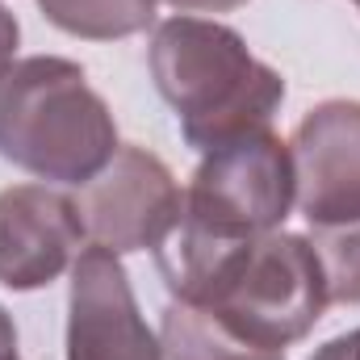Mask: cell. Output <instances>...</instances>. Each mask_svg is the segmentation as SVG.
<instances>
[{
  "mask_svg": "<svg viewBox=\"0 0 360 360\" xmlns=\"http://www.w3.org/2000/svg\"><path fill=\"white\" fill-rule=\"evenodd\" d=\"M160 96L176 109L180 134L201 155L269 130L276 105L285 101V80L260 63L243 34L205 17H172L155 30L147 51Z\"/></svg>",
  "mask_w": 360,
  "mask_h": 360,
  "instance_id": "6da1fadb",
  "label": "cell"
},
{
  "mask_svg": "<svg viewBox=\"0 0 360 360\" xmlns=\"http://www.w3.org/2000/svg\"><path fill=\"white\" fill-rule=\"evenodd\" d=\"M0 155L59 184H89L117 155L113 113L80 63L34 55L0 72Z\"/></svg>",
  "mask_w": 360,
  "mask_h": 360,
  "instance_id": "7a4b0ae2",
  "label": "cell"
},
{
  "mask_svg": "<svg viewBox=\"0 0 360 360\" xmlns=\"http://www.w3.org/2000/svg\"><path fill=\"white\" fill-rule=\"evenodd\" d=\"M188 302L269 352L306 340L331 306L310 239L289 231H269L226 252Z\"/></svg>",
  "mask_w": 360,
  "mask_h": 360,
  "instance_id": "3957f363",
  "label": "cell"
},
{
  "mask_svg": "<svg viewBox=\"0 0 360 360\" xmlns=\"http://www.w3.org/2000/svg\"><path fill=\"white\" fill-rule=\"evenodd\" d=\"M293 160L289 143L272 130H252L201 160L168 239L197 248H235L281 231L293 210Z\"/></svg>",
  "mask_w": 360,
  "mask_h": 360,
  "instance_id": "277c9868",
  "label": "cell"
},
{
  "mask_svg": "<svg viewBox=\"0 0 360 360\" xmlns=\"http://www.w3.org/2000/svg\"><path fill=\"white\" fill-rule=\"evenodd\" d=\"M80 222L96 248H109L113 256L126 252H155L180 222L176 176L160 155L147 147H117V155L80 184Z\"/></svg>",
  "mask_w": 360,
  "mask_h": 360,
  "instance_id": "5b68a950",
  "label": "cell"
},
{
  "mask_svg": "<svg viewBox=\"0 0 360 360\" xmlns=\"http://www.w3.org/2000/svg\"><path fill=\"white\" fill-rule=\"evenodd\" d=\"M293 205L310 226H340L360 218V101L314 105L293 139Z\"/></svg>",
  "mask_w": 360,
  "mask_h": 360,
  "instance_id": "8992f818",
  "label": "cell"
},
{
  "mask_svg": "<svg viewBox=\"0 0 360 360\" xmlns=\"http://www.w3.org/2000/svg\"><path fill=\"white\" fill-rule=\"evenodd\" d=\"M68 360H160V340L139 314L122 260L96 243L72 264Z\"/></svg>",
  "mask_w": 360,
  "mask_h": 360,
  "instance_id": "52a82bcc",
  "label": "cell"
},
{
  "mask_svg": "<svg viewBox=\"0 0 360 360\" xmlns=\"http://www.w3.org/2000/svg\"><path fill=\"white\" fill-rule=\"evenodd\" d=\"M76 197L46 184H13L0 193V285L30 293L76 264L84 252Z\"/></svg>",
  "mask_w": 360,
  "mask_h": 360,
  "instance_id": "ba28073f",
  "label": "cell"
},
{
  "mask_svg": "<svg viewBox=\"0 0 360 360\" xmlns=\"http://www.w3.org/2000/svg\"><path fill=\"white\" fill-rule=\"evenodd\" d=\"M160 360H285V352L256 348L222 327L210 310L172 297L160 323Z\"/></svg>",
  "mask_w": 360,
  "mask_h": 360,
  "instance_id": "9c48e42d",
  "label": "cell"
},
{
  "mask_svg": "<svg viewBox=\"0 0 360 360\" xmlns=\"http://www.w3.org/2000/svg\"><path fill=\"white\" fill-rule=\"evenodd\" d=\"M160 0H38L51 25H59L72 38L89 42H113L143 34L155 21Z\"/></svg>",
  "mask_w": 360,
  "mask_h": 360,
  "instance_id": "30bf717a",
  "label": "cell"
},
{
  "mask_svg": "<svg viewBox=\"0 0 360 360\" xmlns=\"http://www.w3.org/2000/svg\"><path fill=\"white\" fill-rule=\"evenodd\" d=\"M310 248L323 269L327 302L360 306V218L340 226H310Z\"/></svg>",
  "mask_w": 360,
  "mask_h": 360,
  "instance_id": "8fae6325",
  "label": "cell"
},
{
  "mask_svg": "<svg viewBox=\"0 0 360 360\" xmlns=\"http://www.w3.org/2000/svg\"><path fill=\"white\" fill-rule=\"evenodd\" d=\"M17 38H21V30H17V17L0 4V72L13 63V55H17Z\"/></svg>",
  "mask_w": 360,
  "mask_h": 360,
  "instance_id": "7c38bea8",
  "label": "cell"
},
{
  "mask_svg": "<svg viewBox=\"0 0 360 360\" xmlns=\"http://www.w3.org/2000/svg\"><path fill=\"white\" fill-rule=\"evenodd\" d=\"M327 360H360V327L356 331H348V335H340V340H331L327 348H319Z\"/></svg>",
  "mask_w": 360,
  "mask_h": 360,
  "instance_id": "4fadbf2b",
  "label": "cell"
},
{
  "mask_svg": "<svg viewBox=\"0 0 360 360\" xmlns=\"http://www.w3.org/2000/svg\"><path fill=\"white\" fill-rule=\"evenodd\" d=\"M176 13H231V8H239V4H248V0H168Z\"/></svg>",
  "mask_w": 360,
  "mask_h": 360,
  "instance_id": "5bb4252c",
  "label": "cell"
},
{
  "mask_svg": "<svg viewBox=\"0 0 360 360\" xmlns=\"http://www.w3.org/2000/svg\"><path fill=\"white\" fill-rule=\"evenodd\" d=\"M0 360H17V327L4 306H0Z\"/></svg>",
  "mask_w": 360,
  "mask_h": 360,
  "instance_id": "9a60e30c",
  "label": "cell"
},
{
  "mask_svg": "<svg viewBox=\"0 0 360 360\" xmlns=\"http://www.w3.org/2000/svg\"><path fill=\"white\" fill-rule=\"evenodd\" d=\"M310 360H327V356H323V352H314V356H310Z\"/></svg>",
  "mask_w": 360,
  "mask_h": 360,
  "instance_id": "2e32d148",
  "label": "cell"
},
{
  "mask_svg": "<svg viewBox=\"0 0 360 360\" xmlns=\"http://www.w3.org/2000/svg\"><path fill=\"white\" fill-rule=\"evenodd\" d=\"M356 4H360V0H356Z\"/></svg>",
  "mask_w": 360,
  "mask_h": 360,
  "instance_id": "e0dca14e",
  "label": "cell"
}]
</instances>
